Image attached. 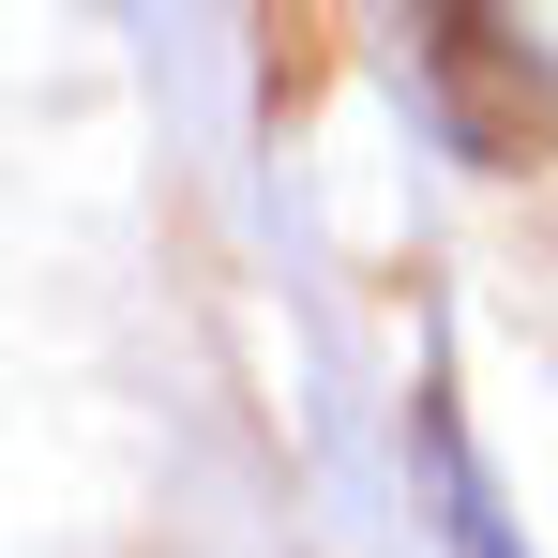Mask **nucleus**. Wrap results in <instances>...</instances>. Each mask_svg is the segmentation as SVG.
<instances>
[{
	"label": "nucleus",
	"instance_id": "1",
	"mask_svg": "<svg viewBox=\"0 0 558 558\" xmlns=\"http://www.w3.org/2000/svg\"><path fill=\"white\" fill-rule=\"evenodd\" d=\"M392 15H408V76H423V106L468 167H529L558 136V76L513 0H392Z\"/></svg>",
	"mask_w": 558,
	"mask_h": 558
}]
</instances>
